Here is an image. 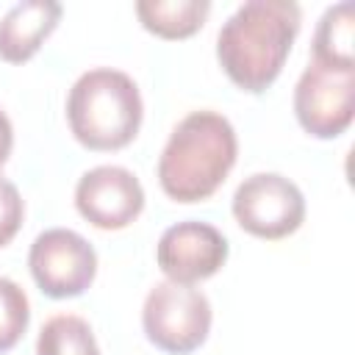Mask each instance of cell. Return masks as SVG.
Listing matches in <instances>:
<instances>
[{
  "instance_id": "obj_16",
  "label": "cell",
  "mask_w": 355,
  "mask_h": 355,
  "mask_svg": "<svg viewBox=\"0 0 355 355\" xmlns=\"http://www.w3.org/2000/svg\"><path fill=\"white\" fill-rule=\"evenodd\" d=\"M11 147H14V128H11L8 114L0 108V169L6 166V161L11 155Z\"/></svg>"
},
{
  "instance_id": "obj_12",
  "label": "cell",
  "mask_w": 355,
  "mask_h": 355,
  "mask_svg": "<svg viewBox=\"0 0 355 355\" xmlns=\"http://www.w3.org/2000/svg\"><path fill=\"white\" fill-rule=\"evenodd\" d=\"M211 11L208 0H139L136 17L144 31L161 39H189L194 36Z\"/></svg>"
},
{
  "instance_id": "obj_3",
  "label": "cell",
  "mask_w": 355,
  "mask_h": 355,
  "mask_svg": "<svg viewBox=\"0 0 355 355\" xmlns=\"http://www.w3.org/2000/svg\"><path fill=\"white\" fill-rule=\"evenodd\" d=\"M144 116V103L136 80L111 67L83 72L67 97V122L72 136L86 150H122L128 147Z\"/></svg>"
},
{
  "instance_id": "obj_5",
  "label": "cell",
  "mask_w": 355,
  "mask_h": 355,
  "mask_svg": "<svg viewBox=\"0 0 355 355\" xmlns=\"http://www.w3.org/2000/svg\"><path fill=\"white\" fill-rule=\"evenodd\" d=\"M233 216L250 236L277 241L302 225L305 197L294 180L277 172H255L239 183L233 194Z\"/></svg>"
},
{
  "instance_id": "obj_9",
  "label": "cell",
  "mask_w": 355,
  "mask_h": 355,
  "mask_svg": "<svg viewBox=\"0 0 355 355\" xmlns=\"http://www.w3.org/2000/svg\"><path fill=\"white\" fill-rule=\"evenodd\" d=\"M75 208L100 230H122L141 214L144 189L130 169L103 164L80 175L75 186Z\"/></svg>"
},
{
  "instance_id": "obj_11",
  "label": "cell",
  "mask_w": 355,
  "mask_h": 355,
  "mask_svg": "<svg viewBox=\"0 0 355 355\" xmlns=\"http://www.w3.org/2000/svg\"><path fill=\"white\" fill-rule=\"evenodd\" d=\"M313 61L330 69L355 72V6L341 0L327 6L313 33Z\"/></svg>"
},
{
  "instance_id": "obj_15",
  "label": "cell",
  "mask_w": 355,
  "mask_h": 355,
  "mask_svg": "<svg viewBox=\"0 0 355 355\" xmlns=\"http://www.w3.org/2000/svg\"><path fill=\"white\" fill-rule=\"evenodd\" d=\"M22 219H25V202L19 197V189L11 180L0 178V247H6L17 236Z\"/></svg>"
},
{
  "instance_id": "obj_10",
  "label": "cell",
  "mask_w": 355,
  "mask_h": 355,
  "mask_svg": "<svg viewBox=\"0 0 355 355\" xmlns=\"http://www.w3.org/2000/svg\"><path fill=\"white\" fill-rule=\"evenodd\" d=\"M61 11L55 0H22L11 6L0 17V58L8 64L33 58L42 42L55 31Z\"/></svg>"
},
{
  "instance_id": "obj_2",
  "label": "cell",
  "mask_w": 355,
  "mask_h": 355,
  "mask_svg": "<svg viewBox=\"0 0 355 355\" xmlns=\"http://www.w3.org/2000/svg\"><path fill=\"white\" fill-rule=\"evenodd\" d=\"M239 139L219 111H191L169 133L158 158V183L175 202L208 200L230 175Z\"/></svg>"
},
{
  "instance_id": "obj_1",
  "label": "cell",
  "mask_w": 355,
  "mask_h": 355,
  "mask_svg": "<svg viewBox=\"0 0 355 355\" xmlns=\"http://www.w3.org/2000/svg\"><path fill=\"white\" fill-rule=\"evenodd\" d=\"M302 11L294 0H247L216 36V58L225 75L250 94L266 92L291 53Z\"/></svg>"
},
{
  "instance_id": "obj_14",
  "label": "cell",
  "mask_w": 355,
  "mask_h": 355,
  "mask_svg": "<svg viewBox=\"0 0 355 355\" xmlns=\"http://www.w3.org/2000/svg\"><path fill=\"white\" fill-rule=\"evenodd\" d=\"M31 324V302L19 283L0 277V352L17 347Z\"/></svg>"
},
{
  "instance_id": "obj_4",
  "label": "cell",
  "mask_w": 355,
  "mask_h": 355,
  "mask_svg": "<svg viewBox=\"0 0 355 355\" xmlns=\"http://www.w3.org/2000/svg\"><path fill=\"white\" fill-rule=\"evenodd\" d=\"M208 297L183 283L161 280L150 288L141 308V327L150 344L169 355H189L205 344L211 333Z\"/></svg>"
},
{
  "instance_id": "obj_13",
  "label": "cell",
  "mask_w": 355,
  "mask_h": 355,
  "mask_svg": "<svg viewBox=\"0 0 355 355\" xmlns=\"http://www.w3.org/2000/svg\"><path fill=\"white\" fill-rule=\"evenodd\" d=\"M36 355H100V347L86 319L75 313H55L39 330Z\"/></svg>"
},
{
  "instance_id": "obj_8",
  "label": "cell",
  "mask_w": 355,
  "mask_h": 355,
  "mask_svg": "<svg viewBox=\"0 0 355 355\" xmlns=\"http://www.w3.org/2000/svg\"><path fill=\"white\" fill-rule=\"evenodd\" d=\"M158 269L172 283L194 286L214 277L227 261V239L208 222L186 219L169 225L155 247Z\"/></svg>"
},
{
  "instance_id": "obj_6",
  "label": "cell",
  "mask_w": 355,
  "mask_h": 355,
  "mask_svg": "<svg viewBox=\"0 0 355 355\" xmlns=\"http://www.w3.org/2000/svg\"><path fill=\"white\" fill-rule=\"evenodd\" d=\"M28 266L36 286L53 300L80 297L97 275L94 247L69 227L39 233L28 252Z\"/></svg>"
},
{
  "instance_id": "obj_7",
  "label": "cell",
  "mask_w": 355,
  "mask_h": 355,
  "mask_svg": "<svg viewBox=\"0 0 355 355\" xmlns=\"http://www.w3.org/2000/svg\"><path fill=\"white\" fill-rule=\"evenodd\" d=\"M294 114L313 139L341 136L355 116V72L311 61L294 86Z\"/></svg>"
}]
</instances>
